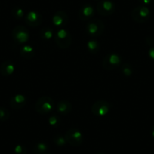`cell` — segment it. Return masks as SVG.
<instances>
[{
	"mask_svg": "<svg viewBox=\"0 0 154 154\" xmlns=\"http://www.w3.org/2000/svg\"><path fill=\"white\" fill-rule=\"evenodd\" d=\"M14 154H26L27 153V149L26 146L23 144H17L14 148Z\"/></svg>",
	"mask_w": 154,
	"mask_h": 154,
	"instance_id": "25",
	"label": "cell"
},
{
	"mask_svg": "<svg viewBox=\"0 0 154 154\" xmlns=\"http://www.w3.org/2000/svg\"><path fill=\"white\" fill-rule=\"evenodd\" d=\"M121 72L125 76L129 77L133 73V68L129 63H124L121 66Z\"/></svg>",
	"mask_w": 154,
	"mask_h": 154,
	"instance_id": "23",
	"label": "cell"
},
{
	"mask_svg": "<svg viewBox=\"0 0 154 154\" xmlns=\"http://www.w3.org/2000/svg\"><path fill=\"white\" fill-rule=\"evenodd\" d=\"M52 140L53 143H54L56 146H60V147L65 146V145L67 143H66V139H65L64 136H63L60 134H54V135L53 136Z\"/></svg>",
	"mask_w": 154,
	"mask_h": 154,
	"instance_id": "20",
	"label": "cell"
},
{
	"mask_svg": "<svg viewBox=\"0 0 154 154\" xmlns=\"http://www.w3.org/2000/svg\"><path fill=\"white\" fill-rule=\"evenodd\" d=\"M95 154H105V153H103V152H97V153Z\"/></svg>",
	"mask_w": 154,
	"mask_h": 154,
	"instance_id": "29",
	"label": "cell"
},
{
	"mask_svg": "<svg viewBox=\"0 0 154 154\" xmlns=\"http://www.w3.org/2000/svg\"><path fill=\"white\" fill-rule=\"evenodd\" d=\"M138 2L141 4V5H145L146 6V5L151 3L152 0H138Z\"/></svg>",
	"mask_w": 154,
	"mask_h": 154,
	"instance_id": "27",
	"label": "cell"
},
{
	"mask_svg": "<svg viewBox=\"0 0 154 154\" xmlns=\"http://www.w3.org/2000/svg\"><path fill=\"white\" fill-rule=\"evenodd\" d=\"M94 13H95V11H94V7L90 4H85V5H82L80 9L79 10L78 16L81 20L86 21L94 17Z\"/></svg>",
	"mask_w": 154,
	"mask_h": 154,
	"instance_id": "12",
	"label": "cell"
},
{
	"mask_svg": "<svg viewBox=\"0 0 154 154\" xmlns=\"http://www.w3.org/2000/svg\"><path fill=\"white\" fill-rule=\"evenodd\" d=\"M20 55L25 59H32L35 56V48L29 45H24L20 48Z\"/></svg>",
	"mask_w": 154,
	"mask_h": 154,
	"instance_id": "16",
	"label": "cell"
},
{
	"mask_svg": "<svg viewBox=\"0 0 154 154\" xmlns=\"http://www.w3.org/2000/svg\"><path fill=\"white\" fill-rule=\"evenodd\" d=\"M11 15L17 20H21L23 17H24V11L20 7L14 6L11 9Z\"/></svg>",
	"mask_w": 154,
	"mask_h": 154,
	"instance_id": "21",
	"label": "cell"
},
{
	"mask_svg": "<svg viewBox=\"0 0 154 154\" xmlns=\"http://www.w3.org/2000/svg\"><path fill=\"white\" fill-rule=\"evenodd\" d=\"M112 108V105L104 100H97L91 106V112L96 116L103 117L107 115Z\"/></svg>",
	"mask_w": 154,
	"mask_h": 154,
	"instance_id": "7",
	"label": "cell"
},
{
	"mask_svg": "<svg viewBox=\"0 0 154 154\" xmlns=\"http://www.w3.org/2000/svg\"><path fill=\"white\" fill-rule=\"evenodd\" d=\"M86 47L88 51H89L91 54H97L98 51H100V45L97 41L94 40V39H91V40L88 41L86 44Z\"/></svg>",
	"mask_w": 154,
	"mask_h": 154,
	"instance_id": "19",
	"label": "cell"
},
{
	"mask_svg": "<svg viewBox=\"0 0 154 154\" xmlns=\"http://www.w3.org/2000/svg\"><path fill=\"white\" fill-rule=\"evenodd\" d=\"M11 36L17 43L24 44L29 39V32L24 26L17 25L12 29Z\"/></svg>",
	"mask_w": 154,
	"mask_h": 154,
	"instance_id": "8",
	"label": "cell"
},
{
	"mask_svg": "<svg viewBox=\"0 0 154 154\" xmlns=\"http://www.w3.org/2000/svg\"><path fill=\"white\" fill-rule=\"evenodd\" d=\"M66 143L72 146H79L84 140V135L80 130L77 128H70L64 135Z\"/></svg>",
	"mask_w": 154,
	"mask_h": 154,
	"instance_id": "5",
	"label": "cell"
},
{
	"mask_svg": "<svg viewBox=\"0 0 154 154\" xmlns=\"http://www.w3.org/2000/svg\"><path fill=\"white\" fill-rule=\"evenodd\" d=\"M131 17L136 23H145L150 17V11L145 5H139L131 11Z\"/></svg>",
	"mask_w": 154,
	"mask_h": 154,
	"instance_id": "4",
	"label": "cell"
},
{
	"mask_svg": "<svg viewBox=\"0 0 154 154\" xmlns=\"http://www.w3.org/2000/svg\"><path fill=\"white\" fill-rule=\"evenodd\" d=\"M54 107V100L48 96H42L39 97L35 104V111L42 115H45L51 112Z\"/></svg>",
	"mask_w": 154,
	"mask_h": 154,
	"instance_id": "2",
	"label": "cell"
},
{
	"mask_svg": "<svg viewBox=\"0 0 154 154\" xmlns=\"http://www.w3.org/2000/svg\"><path fill=\"white\" fill-rule=\"evenodd\" d=\"M148 55H149V58L154 60V46L150 47V48L148 51Z\"/></svg>",
	"mask_w": 154,
	"mask_h": 154,
	"instance_id": "26",
	"label": "cell"
},
{
	"mask_svg": "<svg viewBox=\"0 0 154 154\" xmlns=\"http://www.w3.org/2000/svg\"><path fill=\"white\" fill-rule=\"evenodd\" d=\"M44 154H52V153H50V152H45V153H44Z\"/></svg>",
	"mask_w": 154,
	"mask_h": 154,
	"instance_id": "30",
	"label": "cell"
},
{
	"mask_svg": "<svg viewBox=\"0 0 154 154\" xmlns=\"http://www.w3.org/2000/svg\"><path fill=\"white\" fill-rule=\"evenodd\" d=\"M54 42L60 49H66L72 43V35L70 32L64 28H60L57 30L54 35Z\"/></svg>",
	"mask_w": 154,
	"mask_h": 154,
	"instance_id": "1",
	"label": "cell"
},
{
	"mask_svg": "<svg viewBox=\"0 0 154 154\" xmlns=\"http://www.w3.org/2000/svg\"><path fill=\"white\" fill-rule=\"evenodd\" d=\"M105 26L103 21L99 19L91 20L86 24V32L92 37H98L103 34Z\"/></svg>",
	"mask_w": 154,
	"mask_h": 154,
	"instance_id": "6",
	"label": "cell"
},
{
	"mask_svg": "<svg viewBox=\"0 0 154 154\" xmlns=\"http://www.w3.org/2000/svg\"><path fill=\"white\" fill-rule=\"evenodd\" d=\"M26 103V97L23 94H17L13 96L9 101V105L12 109H20L25 106Z\"/></svg>",
	"mask_w": 154,
	"mask_h": 154,
	"instance_id": "13",
	"label": "cell"
},
{
	"mask_svg": "<svg viewBox=\"0 0 154 154\" xmlns=\"http://www.w3.org/2000/svg\"><path fill=\"white\" fill-rule=\"evenodd\" d=\"M56 110L59 114L67 115L72 110V104L67 100H61L57 103L56 106Z\"/></svg>",
	"mask_w": 154,
	"mask_h": 154,
	"instance_id": "15",
	"label": "cell"
},
{
	"mask_svg": "<svg viewBox=\"0 0 154 154\" xmlns=\"http://www.w3.org/2000/svg\"><path fill=\"white\" fill-rule=\"evenodd\" d=\"M97 11L100 15L106 17L115 12L116 5L111 0H100L97 4Z\"/></svg>",
	"mask_w": 154,
	"mask_h": 154,
	"instance_id": "9",
	"label": "cell"
},
{
	"mask_svg": "<svg viewBox=\"0 0 154 154\" xmlns=\"http://www.w3.org/2000/svg\"><path fill=\"white\" fill-rule=\"evenodd\" d=\"M122 64V57L116 52L109 53L103 57L102 60V67L107 71L113 70Z\"/></svg>",
	"mask_w": 154,
	"mask_h": 154,
	"instance_id": "3",
	"label": "cell"
},
{
	"mask_svg": "<svg viewBox=\"0 0 154 154\" xmlns=\"http://www.w3.org/2000/svg\"><path fill=\"white\" fill-rule=\"evenodd\" d=\"M96 1H100V0H96Z\"/></svg>",
	"mask_w": 154,
	"mask_h": 154,
	"instance_id": "31",
	"label": "cell"
},
{
	"mask_svg": "<svg viewBox=\"0 0 154 154\" xmlns=\"http://www.w3.org/2000/svg\"><path fill=\"white\" fill-rule=\"evenodd\" d=\"M48 124L49 125H51V127H54V128H57L60 125V117L57 114H51V116L48 118Z\"/></svg>",
	"mask_w": 154,
	"mask_h": 154,
	"instance_id": "22",
	"label": "cell"
},
{
	"mask_svg": "<svg viewBox=\"0 0 154 154\" xmlns=\"http://www.w3.org/2000/svg\"><path fill=\"white\" fill-rule=\"evenodd\" d=\"M42 15L38 11H30L24 17V20L28 26L31 27H36L42 23Z\"/></svg>",
	"mask_w": 154,
	"mask_h": 154,
	"instance_id": "10",
	"label": "cell"
},
{
	"mask_svg": "<svg viewBox=\"0 0 154 154\" xmlns=\"http://www.w3.org/2000/svg\"><path fill=\"white\" fill-rule=\"evenodd\" d=\"M151 134H152V137H153V138H154V125H153V126H152V131H151Z\"/></svg>",
	"mask_w": 154,
	"mask_h": 154,
	"instance_id": "28",
	"label": "cell"
},
{
	"mask_svg": "<svg viewBox=\"0 0 154 154\" xmlns=\"http://www.w3.org/2000/svg\"><path fill=\"white\" fill-rule=\"evenodd\" d=\"M153 2H154V0H153Z\"/></svg>",
	"mask_w": 154,
	"mask_h": 154,
	"instance_id": "32",
	"label": "cell"
},
{
	"mask_svg": "<svg viewBox=\"0 0 154 154\" xmlns=\"http://www.w3.org/2000/svg\"><path fill=\"white\" fill-rule=\"evenodd\" d=\"M39 35H40L42 39L45 41H49L54 37V30L51 27H44L40 30Z\"/></svg>",
	"mask_w": 154,
	"mask_h": 154,
	"instance_id": "18",
	"label": "cell"
},
{
	"mask_svg": "<svg viewBox=\"0 0 154 154\" xmlns=\"http://www.w3.org/2000/svg\"><path fill=\"white\" fill-rule=\"evenodd\" d=\"M15 71V66L11 60H5L0 65V74L4 77H8Z\"/></svg>",
	"mask_w": 154,
	"mask_h": 154,
	"instance_id": "14",
	"label": "cell"
},
{
	"mask_svg": "<svg viewBox=\"0 0 154 154\" xmlns=\"http://www.w3.org/2000/svg\"><path fill=\"white\" fill-rule=\"evenodd\" d=\"M10 117V112L5 107L0 106V121H7Z\"/></svg>",
	"mask_w": 154,
	"mask_h": 154,
	"instance_id": "24",
	"label": "cell"
},
{
	"mask_svg": "<svg viewBox=\"0 0 154 154\" xmlns=\"http://www.w3.org/2000/svg\"><path fill=\"white\" fill-rule=\"evenodd\" d=\"M32 149L34 154H44L48 152V146L45 142L39 141L34 143Z\"/></svg>",
	"mask_w": 154,
	"mask_h": 154,
	"instance_id": "17",
	"label": "cell"
},
{
	"mask_svg": "<svg viewBox=\"0 0 154 154\" xmlns=\"http://www.w3.org/2000/svg\"><path fill=\"white\" fill-rule=\"evenodd\" d=\"M69 22V17L67 14L63 11H57L52 17V23L56 27L59 29L63 28Z\"/></svg>",
	"mask_w": 154,
	"mask_h": 154,
	"instance_id": "11",
	"label": "cell"
}]
</instances>
